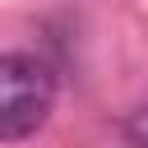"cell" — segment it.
<instances>
[{
	"label": "cell",
	"instance_id": "6da1fadb",
	"mask_svg": "<svg viewBox=\"0 0 148 148\" xmlns=\"http://www.w3.org/2000/svg\"><path fill=\"white\" fill-rule=\"evenodd\" d=\"M56 106V74L32 51L0 56V143L32 139Z\"/></svg>",
	"mask_w": 148,
	"mask_h": 148
},
{
	"label": "cell",
	"instance_id": "7a4b0ae2",
	"mask_svg": "<svg viewBox=\"0 0 148 148\" xmlns=\"http://www.w3.org/2000/svg\"><path fill=\"white\" fill-rule=\"evenodd\" d=\"M120 130H125V143H130V148H148V106L130 111Z\"/></svg>",
	"mask_w": 148,
	"mask_h": 148
}]
</instances>
